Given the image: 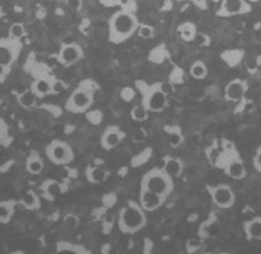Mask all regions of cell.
<instances>
[{
  "label": "cell",
  "mask_w": 261,
  "mask_h": 254,
  "mask_svg": "<svg viewBox=\"0 0 261 254\" xmlns=\"http://www.w3.org/2000/svg\"><path fill=\"white\" fill-rule=\"evenodd\" d=\"M177 32L185 42H194V38L197 35V27L194 22L186 21L177 27Z\"/></svg>",
  "instance_id": "22"
},
{
  "label": "cell",
  "mask_w": 261,
  "mask_h": 254,
  "mask_svg": "<svg viewBox=\"0 0 261 254\" xmlns=\"http://www.w3.org/2000/svg\"><path fill=\"white\" fill-rule=\"evenodd\" d=\"M52 80L48 77H39L31 84V90L37 94L38 98L50 95L52 94Z\"/></svg>",
  "instance_id": "18"
},
{
  "label": "cell",
  "mask_w": 261,
  "mask_h": 254,
  "mask_svg": "<svg viewBox=\"0 0 261 254\" xmlns=\"http://www.w3.org/2000/svg\"><path fill=\"white\" fill-rule=\"evenodd\" d=\"M246 238L249 240H261V217L251 218L243 225Z\"/></svg>",
  "instance_id": "17"
},
{
  "label": "cell",
  "mask_w": 261,
  "mask_h": 254,
  "mask_svg": "<svg viewBox=\"0 0 261 254\" xmlns=\"http://www.w3.org/2000/svg\"><path fill=\"white\" fill-rule=\"evenodd\" d=\"M103 7H117V6H123L124 0H98Z\"/></svg>",
  "instance_id": "38"
},
{
  "label": "cell",
  "mask_w": 261,
  "mask_h": 254,
  "mask_svg": "<svg viewBox=\"0 0 261 254\" xmlns=\"http://www.w3.org/2000/svg\"><path fill=\"white\" fill-rule=\"evenodd\" d=\"M137 35L140 38H143V39H151V38H154V27L148 26V24H140L139 28H137Z\"/></svg>",
  "instance_id": "30"
},
{
  "label": "cell",
  "mask_w": 261,
  "mask_h": 254,
  "mask_svg": "<svg viewBox=\"0 0 261 254\" xmlns=\"http://www.w3.org/2000/svg\"><path fill=\"white\" fill-rule=\"evenodd\" d=\"M67 90V84L62 80H52V94H62L63 91Z\"/></svg>",
  "instance_id": "34"
},
{
  "label": "cell",
  "mask_w": 261,
  "mask_h": 254,
  "mask_svg": "<svg viewBox=\"0 0 261 254\" xmlns=\"http://www.w3.org/2000/svg\"><path fill=\"white\" fill-rule=\"evenodd\" d=\"M43 159L41 158V155L37 153V151H32L30 155H28L27 162H25V168L31 173V175H39L43 170Z\"/></svg>",
  "instance_id": "21"
},
{
  "label": "cell",
  "mask_w": 261,
  "mask_h": 254,
  "mask_svg": "<svg viewBox=\"0 0 261 254\" xmlns=\"http://www.w3.org/2000/svg\"><path fill=\"white\" fill-rule=\"evenodd\" d=\"M137 88L143 95L141 104L152 113H160L164 112L168 106V95L164 91V87L161 83L154 84H147L145 81H136Z\"/></svg>",
  "instance_id": "5"
},
{
  "label": "cell",
  "mask_w": 261,
  "mask_h": 254,
  "mask_svg": "<svg viewBox=\"0 0 261 254\" xmlns=\"http://www.w3.org/2000/svg\"><path fill=\"white\" fill-rule=\"evenodd\" d=\"M98 90V85L92 80L81 81L66 101V111L70 113H86L94 104V95Z\"/></svg>",
  "instance_id": "4"
},
{
  "label": "cell",
  "mask_w": 261,
  "mask_h": 254,
  "mask_svg": "<svg viewBox=\"0 0 261 254\" xmlns=\"http://www.w3.org/2000/svg\"><path fill=\"white\" fill-rule=\"evenodd\" d=\"M10 140V132H9V124L0 117V145H6Z\"/></svg>",
  "instance_id": "31"
},
{
  "label": "cell",
  "mask_w": 261,
  "mask_h": 254,
  "mask_svg": "<svg viewBox=\"0 0 261 254\" xmlns=\"http://www.w3.org/2000/svg\"><path fill=\"white\" fill-rule=\"evenodd\" d=\"M25 35V27L22 22H14L11 24L10 30H9V37L13 39H21Z\"/></svg>",
  "instance_id": "29"
},
{
  "label": "cell",
  "mask_w": 261,
  "mask_h": 254,
  "mask_svg": "<svg viewBox=\"0 0 261 254\" xmlns=\"http://www.w3.org/2000/svg\"><path fill=\"white\" fill-rule=\"evenodd\" d=\"M3 80H5V77H2V75H0V84H2V81H3Z\"/></svg>",
  "instance_id": "41"
},
{
  "label": "cell",
  "mask_w": 261,
  "mask_h": 254,
  "mask_svg": "<svg viewBox=\"0 0 261 254\" xmlns=\"http://www.w3.org/2000/svg\"><path fill=\"white\" fill-rule=\"evenodd\" d=\"M253 166L257 172L261 173V145L256 149V154H254V158H253Z\"/></svg>",
  "instance_id": "36"
},
{
  "label": "cell",
  "mask_w": 261,
  "mask_h": 254,
  "mask_svg": "<svg viewBox=\"0 0 261 254\" xmlns=\"http://www.w3.org/2000/svg\"><path fill=\"white\" fill-rule=\"evenodd\" d=\"M194 42L197 43V46H201V48H204V46H210L211 39H210V37H208V35L203 34V32H197V35H196V38H194Z\"/></svg>",
  "instance_id": "35"
},
{
  "label": "cell",
  "mask_w": 261,
  "mask_h": 254,
  "mask_svg": "<svg viewBox=\"0 0 261 254\" xmlns=\"http://www.w3.org/2000/svg\"><path fill=\"white\" fill-rule=\"evenodd\" d=\"M140 187L148 189L154 193H158L161 196L169 197L175 189V183H173V177L168 175L164 168H154V169H149L143 176Z\"/></svg>",
  "instance_id": "6"
},
{
  "label": "cell",
  "mask_w": 261,
  "mask_h": 254,
  "mask_svg": "<svg viewBox=\"0 0 261 254\" xmlns=\"http://www.w3.org/2000/svg\"><path fill=\"white\" fill-rule=\"evenodd\" d=\"M41 190H42L43 197H46L48 200H54L60 194H63L66 191V187H64L63 183H60L58 180L48 179L45 180L41 186Z\"/></svg>",
  "instance_id": "15"
},
{
  "label": "cell",
  "mask_w": 261,
  "mask_h": 254,
  "mask_svg": "<svg viewBox=\"0 0 261 254\" xmlns=\"http://www.w3.org/2000/svg\"><path fill=\"white\" fill-rule=\"evenodd\" d=\"M86 177L92 185H101L108 179V172L101 166L88 165L86 169Z\"/></svg>",
  "instance_id": "16"
},
{
  "label": "cell",
  "mask_w": 261,
  "mask_h": 254,
  "mask_svg": "<svg viewBox=\"0 0 261 254\" xmlns=\"http://www.w3.org/2000/svg\"><path fill=\"white\" fill-rule=\"evenodd\" d=\"M148 115L149 111L143 105V104L133 106L132 111H130V116H132V119H133L134 122H145V120L148 119Z\"/></svg>",
  "instance_id": "28"
},
{
  "label": "cell",
  "mask_w": 261,
  "mask_h": 254,
  "mask_svg": "<svg viewBox=\"0 0 261 254\" xmlns=\"http://www.w3.org/2000/svg\"><path fill=\"white\" fill-rule=\"evenodd\" d=\"M164 170L168 175H171L172 177H179L183 173L185 165L181 162V159L175 158V157H166L164 159Z\"/></svg>",
  "instance_id": "19"
},
{
  "label": "cell",
  "mask_w": 261,
  "mask_h": 254,
  "mask_svg": "<svg viewBox=\"0 0 261 254\" xmlns=\"http://www.w3.org/2000/svg\"><path fill=\"white\" fill-rule=\"evenodd\" d=\"M9 71H10V67L0 64V75H2V77H6V75L9 74Z\"/></svg>",
  "instance_id": "39"
},
{
  "label": "cell",
  "mask_w": 261,
  "mask_h": 254,
  "mask_svg": "<svg viewBox=\"0 0 261 254\" xmlns=\"http://www.w3.org/2000/svg\"><path fill=\"white\" fill-rule=\"evenodd\" d=\"M207 191L213 198V202L218 208L228 210L230 207L234 206L236 197L229 185H217V186H207Z\"/></svg>",
  "instance_id": "9"
},
{
  "label": "cell",
  "mask_w": 261,
  "mask_h": 254,
  "mask_svg": "<svg viewBox=\"0 0 261 254\" xmlns=\"http://www.w3.org/2000/svg\"><path fill=\"white\" fill-rule=\"evenodd\" d=\"M165 134L168 137V141H169V145L173 147V148L180 147L183 141H185V136H183L181 129L179 126H175V124L165 126Z\"/></svg>",
  "instance_id": "20"
},
{
  "label": "cell",
  "mask_w": 261,
  "mask_h": 254,
  "mask_svg": "<svg viewBox=\"0 0 261 254\" xmlns=\"http://www.w3.org/2000/svg\"><path fill=\"white\" fill-rule=\"evenodd\" d=\"M247 91V83L242 79H234L225 87V98L230 102H239Z\"/></svg>",
  "instance_id": "14"
},
{
  "label": "cell",
  "mask_w": 261,
  "mask_h": 254,
  "mask_svg": "<svg viewBox=\"0 0 261 254\" xmlns=\"http://www.w3.org/2000/svg\"><path fill=\"white\" fill-rule=\"evenodd\" d=\"M64 228L67 229H74L79 226V217L74 215V214H67L63 219Z\"/></svg>",
  "instance_id": "32"
},
{
  "label": "cell",
  "mask_w": 261,
  "mask_h": 254,
  "mask_svg": "<svg viewBox=\"0 0 261 254\" xmlns=\"http://www.w3.org/2000/svg\"><path fill=\"white\" fill-rule=\"evenodd\" d=\"M140 22L136 11L123 3L122 9L113 13L108 21V39L109 42L119 45L137 34Z\"/></svg>",
  "instance_id": "1"
},
{
  "label": "cell",
  "mask_w": 261,
  "mask_h": 254,
  "mask_svg": "<svg viewBox=\"0 0 261 254\" xmlns=\"http://www.w3.org/2000/svg\"><path fill=\"white\" fill-rule=\"evenodd\" d=\"M17 202L14 200H6L0 201V223L10 222V219L14 215Z\"/></svg>",
  "instance_id": "23"
},
{
  "label": "cell",
  "mask_w": 261,
  "mask_h": 254,
  "mask_svg": "<svg viewBox=\"0 0 261 254\" xmlns=\"http://www.w3.org/2000/svg\"><path fill=\"white\" fill-rule=\"evenodd\" d=\"M37 94H35L31 88H30V90L22 91L21 94H18V96H17V101H18V104H20L24 109H31V108H34L35 104H37Z\"/></svg>",
  "instance_id": "25"
},
{
  "label": "cell",
  "mask_w": 261,
  "mask_h": 254,
  "mask_svg": "<svg viewBox=\"0 0 261 254\" xmlns=\"http://www.w3.org/2000/svg\"><path fill=\"white\" fill-rule=\"evenodd\" d=\"M250 10V5L246 0H222V3L217 11V16L226 18V17L246 14Z\"/></svg>",
  "instance_id": "11"
},
{
  "label": "cell",
  "mask_w": 261,
  "mask_h": 254,
  "mask_svg": "<svg viewBox=\"0 0 261 254\" xmlns=\"http://www.w3.org/2000/svg\"><path fill=\"white\" fill-rule=\"evenodd\" d=\"M46 158L55 165H69L74 161V153L70 144L62 140H54L45 147Z\"/></svg>",
  "instance_id": "7"
},
{
  "label": "cell",
  "mask_w": 261,
  "mask_h": 254,
  "mask_svg": "<svg viewBox=\"0 0 261 254\" xmlns=\"http://www.w3.org/2000/svg\"><path fill=\"white\" fill-rule=\"evenodd\" d=\"M58 253H77V254H87L90 253V250L86 246L81 244H71L69 242H59L56 246Z\"/></svg>",
  "instance_id": "26"
},
{
  "label": "cell",
  "mask_w": 261,
  "mask_h": 254,
  "mask_svg": "<svg viewBox=\"0 0 261 254\" xmlns=\"http://www.w3.org/2000/svg\"><path fill=\"white\" fill-rule=\"evenodd\" d=\"M21 50L22 45L20 39H13L10 37L0 39V64L11 67L20 58Z\"/></svg>",
  "instance_id": "8"
},
{
  "label": "cell",
  "mask_w": 261,
  "mask_h": 254,
  "mask_svg": "<svg viewBox=\"0 0 261 254\" xmlns=\"http://www.w3.org/2000/svg\"><path fill=\"white\" fill-rule=\"evenodd\" d=\"M66 6L69 7L70 10L80 11L83 7V2L81 0H66Z\"/></svg>",
  "instance_id": "37"
},
{
  "label": "cell",
  "mask_w": 261,
  "mask_h": 254,
  "mask_svg": "<svg viewBox=\"0 0 261 254\" xmlns=\"http://www.w3.org/2000/svg\"><path fill=\"white\" fill-rule=\"evenodd\" d=\"M83 56H84V52L79 43H64L59 49L56 59L59 60V63L63 66H73L79 60H81Z\"/></svg>",
  "instance_id": "10"
},
{
  "label": "cell",
  "mask_w": 261,
  "mask_h": 254,
  "mask_svg": "<svg viewBox=\"0 0 261 254\" xmlns=\"http://www.w3.org/2000/svg\"><path fill=\"white\" fill-rule=\"evenodd\" d=\"M246 2H247V0H246Z\"/></svg>",
  "instance_id": "42"
},
{
  "label": "cell",
  "mask_w": 261,
  "mask_h": 254,
  "mask_svg": "<svg viewBox=\"0 0 261 254\" xmlns=\"http://www.w3.org/2000/svg\"><path fill=\"white\" fill-rule=\"evenodd\" d=\"M20 204L27 210H37L41 207V200L34 190H28L27 193H24L22 197L20 198Z\"/></svg>",
  "instance_id": "24"
},
{
  "label": "cell",
  "mask_w": 261,
  "mask_h": 254,
  "mask_svg": "<svg viewBox=\"0 0 261 254\" xmlns=\"http://www.w3.org/2000/svg\"><path fill=\"white\" fill-rule=\"evenodd\" d=\"M147 211L137 201H128L119 212L117 226L126 235H134L147 226Z\"/></svg>",
  "instance_id": "2"
},
{
  "label": "cell",
  "mask_w": 261,
  "mask_h": 254,
  "mask_svg": "<svg viewBox=\"0 0 261 254\" xmlns=\"http://www.w3.org/2000/svg\"><path fill=\"white\" fill-rule=\"evenodd\" d=\"M208 74V69L207 66L204 62L201 60H197V62H194V63L190 66V75H192L193 79L196 80H204L207 77Z\"/></svg>",
  "instance_id": "27"
},
{
  "label": "cell",
  "mask_w": 261,
  "mask_h": 254,
  "mask_svg": "<svg viewBox=\"0 0 261 254\" xmlns=\"http://www.w3.org/2000/svg\"><path fill=\"white\" fill-rule=\"evenodd\" d=\"M200 249H201V240L200 239L193 238L186 242V250L189 253H196Z\"/></svg>",
  "instance_id": "33"
},
{
  "label": "cell",
  "mask_w": 261,
  "mask_h": 254,
  "mask_svg": "<svg viewBox=\"0 0 261 254\" xmlns=\"http://www.w3.org/2000/svg\"><path fill=\"white\" fill-rule=\"evenodd\" d=\"M215 166L222 170L225 175L229 176L230 179L242 180L247 175L245 162L233 144H225L224 149L217 157Z\"/></svg>",
  "instance_id": "3"
},
{
  "label": "cell",
  "mask_w": 261,
  "mask_h": 254,
  "mask_svg": "<svg viewBox=\"0 0 261 254\" xmlns=\"http://www.w3.org/2000/svg\"><path fill=\"white\" fill-rule=\"evenodd\" d=\"M126 137V134L123 132L122 129L119 126H108L101 136V145L102 148L111 151V149L116 148L119 144L122 143L123 140Z\"/></svg>",
  "instance_id": "13"
},
{
  "label": "cell",
  "mask_w": 261,
  "mask_h": 254,
  "mask_svg": "<svg viewBox=\"0 0 261 254\" xmlns=\"http://www.w3.org/2000/svg\"><path fill=\"white\" fill-rule=\"evenodd\" d=\"M168 197L161 196L158 193L144 189V187H140V194H139V202L141 207L144 208L147 212L156 211L158 208L164 206V202L166 201Z\"/></svg>",
  "instance_id": "12"
},
{
  "label": "cell",
  "mask_w": 261,
  "mask_h": 254,
  "mask_svg": "<svg viewBox=\"0 0 261 254\" xmlns=\"http://www.w3.org/2000/svg\"><path fill=\"white\" fill-rule=\"evenodd\" d=\"M193 3L200 7V9H205V6H207V0H193Z\"/></svg>",
  "instance_id": "40"
}]
</instances>
